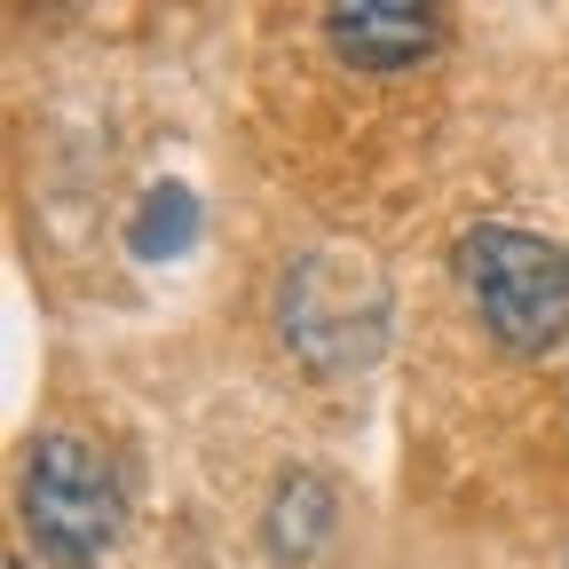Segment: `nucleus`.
Segmentation results:
<instances>
[{"instance_id":"1","label":"nucleus","mask_w":569,"mask_h":569,"mask_svg":"<svg viewBox=\"0 0 569 569\" xmlns=\"http://www.w3.org/2000/svg\"><path fill=\"white\" fill-rule=\"evenodd\" d=\"M388 325H396V301H388V277L348 253V246H309L284 261L277 277V340L301 372L317 380H348L380 365L388 348Z\"/></svg>"},{"instance_id":"2","label":"nucleus","mask_w":569,"mask_h":569,"mask_svg":"<svg viewBox=\"0 0 569 569\" xmlns=\"http://www.w3.org/2000/svg\"><path fill=\"white\" fill-rule=\"evenodd\" d=\"M451 269L475 325L507 356H546L553 340H569V246L515 222H475L459 230Z\"/></svg>"},{"instance_id":"3","label":"nucleus","mask_w":569,"mask_h":569,"mask_svg":"<svg viewBox=\"0 0 569 569\" xmlns=\"http://www.w3.org/2000/svg\"><path fill=\"white\" fill-rule=\"evenodd\" d=\"M127 522V490L111 475V459L88 436H32L24 451V530L40 538V553L56 569H96L119 546Z\"/></svg>"},{"instance_id":"4","label":"nucleus","mask_w":569,"mask_h":569,"mask_svg":"<svg viewBox=\"0 0 569 569\" xmlns=\"http://www.w3.org/2000/svg\"><path fill=\"white\" fill-rule=\"evenodd\" d=\"M443 40H451V24L427 0H332L325 9V48L348 71H411Z\"/></svg>"},{"instance_id":"5","label":"nucleus","mask_w":569,"mask_h":569,"mask_svg":"<svg viewBox=\"0 0 569 569\" xmlns=\"http://www.w3.org/2000/svg\"><path fill=\"white\" fill-rule=\"evenodd\" d=\"M332 515H340V490H332V475H325V467H293V475H277L269 507H261V546H269V561H284V569L317 561V546L332 538Z\"/></svg>"},{"instance_id":"6","label":"nucleus","mask_w":569,"mask_h":569,"mask_svg":"<svg viewBox=\"0 0 569 569\" xmlns=\"http://www.w3.org/2000/svg\"><path fill=\"white\" fill-rule=\"evenodd\" d=\"M190 238H198V198L182 182H159L134 206V222H127V253L134 261H174V253H190Z\"/></svg>"},{"instance_id":"7","label":"nucleus","mask_w":569,"mask_h":569,"mask_svg":"<svg viewBox=\"0 0 569 569\" xmlns=\"http://www.w3.org/2000/svg\"><path fill=\"white\" fill-rule=\"evenodd\" d=\"M9 569H32V561H24V553H9Z\"/></svg>"}]
</instances>
